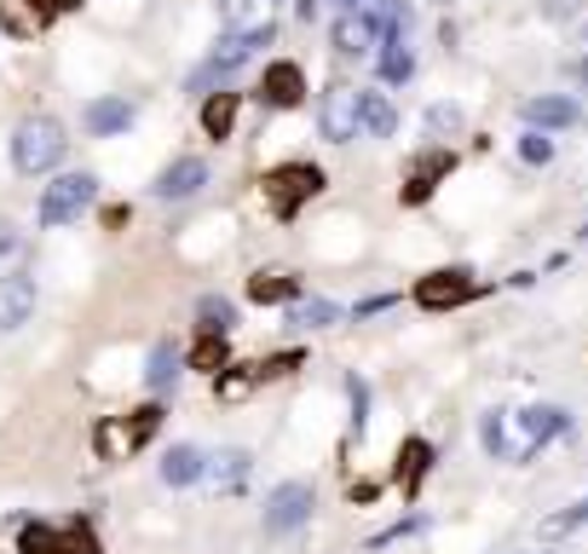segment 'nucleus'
<instances>
[{
    "label": "nucleus",
    "instance_id": "1",
    "mask_svg": "<svg viewBox=\"0 0 588 554\" xmlns=\"http://www.w3.org/2000/svg\"><path fill=\"white\" fill-rule=\"evenodd\" d=\"M64 151H70V139L52 116H24L12 128V168L17 174H47L64 162Z\"/></svg>",
    "mask_w": 588,
    "mask_h": 554
},
{
    "label": "nucleus",
    "instance_id": "2",
    "mask_svg": "<svg viewBox=\"0 0 588 554\" xmlns=\"http://www.w3.org/2000/svg\"><path fill=\"white\" fill-rule=\"evenodd\" d=\"M260 191H266L277 220H295L323 191V168H317V162H283V168H272L266 179H260Z\"/></svg>",
    "mask_w": 588,
    "mask_h": 554
},
{
    "label": "nucleus",
    "instance_id": "3",
    "mask_svg": "<svg viewBox=\"0 0 588 554\" xmlns=\"http://www.w3.org/2000/svg\"><path fill=\"white\" fill-rule=\"evenodd\" d=\"M93 197H98V179L93 174H58L47 191H40V209H35V220L47 225H70V220H81L93 209Z\"/></svg>",
    "mask_w": 588,
    "mask_h": 554
},
{
    "label": "nucleus",
    "instance_id": "4",
    "mask_svg": "<svg viewBox=\"0 0 588 554\" xmlns=\"http://www.w3.org/2000/svg\"><path fill=\"white\" fill-rule=\"evenodd\" d=\"M560 434H572V410H560V404H531V410H519V439L508 445V462H531L549 439Z\"/></svg>",
    "mask_w": 588,
    "mask_h": 554
},
{
    "label": "nucleus",
    "instance_id": "5",
    "mask_svg": "<svg viewBox=\"0 0 588 554\" xmlns=\"http://www.w3.org/2000/svg\"><path fill=\"white\" fill-rule=\"evenodd\" d=\"M266 40H272V24H254V30H231L226 40H219V47H214V58H208V64H202L196 75H191V93L196 87H208V81H219V75H231L237 64H249V58L260 52V47H266Z\"/></svg>",
    "mask_w": 588,
    "mask_h": 554
},
{
    "label": "nucleus",
    "instance_id": "6",
    "mask_svg": "<svg viewBox=\"0 0 588 554\" xmlns=\"http://www.w3.org/2000/svg\"><path fill=\"white\" fill-rule=\"evenodd\" d=\"M410 295H416L421 313H456V306H468L479 295V283H473V272H461V266H444V272L421 278Z\"/></svg>",
    "mask_w": 588,
    "mask_h": 554
},
{
    "label": "nucleus",
    "instance_id": "7",
    "mask_svg": "<svg viewBox=\"0 0 588 554\" xmlns=\"http://www.w3.org/2000/svg\"><path fill=\"white\" fill-rule=\"evenodd\" d=\"M312 503L317 497H312L307 480H283L272 497H266V515H260V526H266L272 538H289V531H300V526L312 520Z\"/></svg>",
    "mask_w": 588,
    "mask_h": 554
},
{
    "label": "nucleus",
    "instance_id": "8",
    "mask_svg": "<svg viewBox=\"0 0 588 554\" xmlns=\"http://www.w3.org/2000/svg\"><path fill=\"white\" fill-rule=\"evenodd\" d=\"M358 110H363V93L347 87V81H335L329 93H323V105H317V128L329 145H347V139H358Z\"/></svg>",
    "mask_w": 588,
    "mask_h": 554
},
{
    "label": "nucleus",
    "instance_id": "9",
    "mask_svg": "<svg viewBox=\"0 0 588 554\" xmlns=\"http://www.w3.org/2000/svg\"><path fill=\"white\" fill-rule=\"evenodd\" d=\"M260 98H266L272 110H295V105H307V70L289 64V58L266 64V75H260Z\"/></svg>",
    "mask_w": 588,
    "mask_h": 554
},
{
    "label": "nucleus",
    "instance_id": "10",
    "mask_svg": "<svg viewBox=\"0 0 588 554\" xmlns=\"http://www.w3.org/2000/svg\"><path fill=\"white\" fill-rule=\"evenodd\" d=\"M577 116H583V105L572 93H537V98H525L519 105V121L531 133H542V128H577Z\"/></svg>",
    "mask_w": 588,
    "mask_h": 554
},
{
    "label": "nucleus",
    "instance_id": "11",
    "mask_svg": "<svg viewBox=\"0 0 588 554\" xmlns=\"http://www.w3.org/2000/svg\"><path fill=\"white\" fill-rule=\"evenodd\" d=\"M202 185H208V162H202V156H179V162H168V168L156 174L151 191H156L161 202H185V197L202 191Z\"/></svg>",
    "mask_w": 588,
    "mask_h": 554
},
{
    "label": "nucleus",
    "instance_id": "12",
    "mask_svg": "<svg viewBox=\"0 0 588 554\" xmlns=\"http://www.w3.org/2000/svg\"><path fill=\"white\" fill-rule=\"evenodd\" d=\"M370 47H381V17L363 7V12H340L335 17V52L340 58H363Z\"/></svg>",
    "mask_w": 588,
    "mask_h": 554
},
{
    "label": "nucleus",
    "instance_id": "13",
    "mask_svg": "<svg viewBox=\"0 0 588 554\" xmlns=\"http://www.w3.org/2000/svg\"><path fill=\"white\" fill-rule=\"evenodd\" d=\"M35 318V278L29 272H7L0 278V330H24Z\"/></svg>",
    "mask_w": 588,
    "mask_h": 554
},
{
    "label": "nucleus",
    "instance_id": "14",
    "mask_svg": "<svg viewBox=\"0 0 588 554\" xmlns=\"http://www.w3.org/2000/svg\"><path fill=\"white\" fill-rule=\"evenodd\" d=\"M428 468H433V445H428V439H404V445H398L393 485H398V497H404V503H416V497H421V480H428Z\"/></svg>",
    "mask_w": 588,
    "mask_h": 554
},
{
    "label": "nucleus",
    "instance_id": "15",
    "mask_svg": "<svg viewBox=\"0 0 588 554\" xmlns=\"http://www.w3.org/2000/svg\"><path fill=\"white\" fill-rule=\"evenodd\" d=\"M451 168H456V156H451V151H433V156H421L416 168H410V179H404V191H398V197H404V209L428 202V197L439 191V179L451 174Z\"/></svg>",
    "mask_w": 588,
    "mask_h": 554
},
{
    "label": "nucleus",
    "instance_id": "16",
    "mask_svg": "<svg viewBox=\"0 0 588 554\" xmlns=\"http://www.w3.org/2000/svg\"><path fill=\"white\" fill-rule=\"evenodd\" d=\"M202 474H208V457H202L196 445H173L168 457H161V485H173V491L196 485Z\"/></svg>",
    "mask_w": 588,
    "mask_h": 554
},
{
    "label": "nucleus",
    "instance_id": "17",
    "mask_svg": "<svg viewBox=\"0 0 588 554\" xmlns=\"http://www.w3.org/2000/svg\"><path fill=\"white\" fill-rule=\"evenodd\" d=\"M81 121H87L93 139H110V133H128L133 128V105H128V98H93Z\"/></svg>",
    "mask_w": 588,
    "mask_h": 554
},
{
    "label": "nucleus",
    "instance_id": "18",
    "mask_svg": "<svg viewBox=\"0 0 588 554\" xmlns=\"http://www.w3.org/2000/svg\"><path fill=\"white\" fill-rule=\"evenodd\" d=\"M237 110H242V93H208V98H202V133H208V139H231Z\"/></svg>",
    "mask_w": 588,
    "mask_h": 554
},
{
    "label": "nucleus",
    "instance_id": "19",
    "mask_svg": "<svg viewBox=\"0 0 588 554\" xmlns=\"http://www.w3.org/2000/svg\"><path fill=\"white\" fill-rule=\"evenodd\" d=\"M295 295H300V278H289V272H254L249 278L254 306H295Z\"/></svg>",
    "mask_w": 588,
    "mask_h": 554
},
{
    "label": "nucleus",
    "instance_id": "20",
    "mask_svg": "<svg viewBox=\"0 0 588 554\" xmlns=\"http://www.w3.org/2000/svg\"><path fill=\"white\" fill-rule=\"evenodd\" d=\"M0 30L17 35V40H35L47 30V12H40L35 0H0Z\"/></svg>",
    "mask_w": 588,
    "mask_h": 554
},
{
    "label": "nucleus",
    "instance_id": "21",
    "mask_svg": "<svg viewBox=\"0 0 588 554\" xmlns=\"http://www.w3.org/2000/svg\"><path fill=\"white\" fill-rule=\"evenodd\" d=\"M179 364H185V358H179L173 341H156L151 346V364H145V387H151V393H168V387L179 381Z\"/></svg>",
    "mask_w": 588,
    "mask_h": 554
},
{
    "label": "nucleus",
    "instance_id": "22",
    "mask_svg": "<svg viewBox=\"0 0 588 554\" xmlns=\"http://www.w3.org/2000/svg\"><path fill=\"white\" fill-rule=\"evenodd\" d=\"M393 128H398V110H393V98H387V93H363L358 133H370V139H387Z\"/></svg>",
    "mask_w": 588,
    "mask_h": 554
},
{
    "label": "nucleus",
    "instance_id": "23",
    "mask_svg": "<svg viewBox=\"0 0 588 554\" xmlns=\"http://www.w3.org/2000/svg\"><path fill=\"white\" fill-rule=\"evenodd\" d=\"M196 330L202 335H231L237 330V306L226 295H202L196 300Z\"/></svg>",
    "mask_w": 588,
    "mask_h": 554
},
{
    "label": "nucleus",
    "instance_id": "24",
    "mask_svg": "<svg viewBox=\"0 0 588 554\" xmlns=\"http://www.w3.org/2000/svg\"><path fill=\"white\" fill-rule=\"evenodd\" d=\"M93 450H98V457H105V462H121V457H133L128 422H121V416H105V422L93 427Z\"/></svg>",
    "mask_w": 588,
    "mask_h": 554
},
{
    "label": "nucleus",
    "instance_id": "25",
    "mask_svg": "<svg viewBox=\"0 0 588 554\" xmlns=\"http://www.w3.org/2000/svg\"><path fill=\"white\" fill-rule=\"evenodd\" d=\"M191 369H202V376H219V369L231 364V341L226 335H196V346L185 353Z\"/></svg>",
    "mask_w": 588,
    "mask_h": 554
},
{
    "label": "nucleus",
    "instance_id": "26",
    "mask_svg": "<svg viewBox=\"0 0 588 554\" xmlns=\"http://www.w3.org/2000/svg\"><path fill=\"white\" fill-rule=\"evenodd\" d=\"M260 387V376H254V364H226L214 376V393H219V404H237V399H249Z\"/></svg>",
    "mask_w": 588,
    "mask_h": 554
},
{
    "label": "nucleus",
    "instance_id": "27",
    "mask_svg": "<svg viewBox=\"0 0 588 554\" xmlns=\"http://www.w3.org/2000/svg\"><path fill=\"white\" fill-rule=\"evenodd\" d=\"M410 70H416V52H410V40L404 35H393V40H381V81H410Z\"/></svg>",
    "mask_w": 588,
    "mask_h": 554
},
{
    "label": "nucleus",
    "instance_id": "28",
    "mask_svg": "<svg viewBox=\"0 0 588 554\" xmlns=\"http://www.w3.org/2000/svg\"><path fill=\"white\" fill-rule=\"evenodd\" d=\"M208 480L219 491H237L242 480H249V450H219V457L208 462Z\"/></svg>",
    "mask_w": 588,
    "mask_h": 554
},
{
    "label": "nucleus",
    "instance_id": "29",
    "mask_svg": "<svg viewBox=\"0 0 588 554\" xmlns=\"http://www.w3.org/2000/svg\"><path fill=\"white\" fill-rule=\"evenodd\" d=\"M121 422H128V439H133V450H139V445H151V439L161 434V404H139V410H128Z\"/></svg>",
    "mask_w": 588,
    "mask_h": 554
},
{
    "label": "nucleus",
    "instance_id": "30",
    "mask_svg": "<svg viewBox=\"0 0 588 554\" xmlns=\"http://www.w3.org/2000/svg\"><path fill=\"white\" fill-rule=\"evenodd\" d=\"M335 318H340V306H335V300H300L295 313H289L295 330H329Z\"/></svg>",
    "mask_w": 588,
    "mask_h": 554
},
{
    "label": "nucleus",
    "instance_id": "31",
    "mask_svg": "<svg viewBox=\"0 0 588 554\" xmlns=\"http://www.w3.org/2000/svg\"><path fill=\"white\" fill-rule=\"evenodd\" d=\"M479 439L496 462H508V416H502V410H484L479 416Z\"/></svg>",
    "mask_w": 588,
    "mask_h": 554
},
{
    "label": "nucleus",
    "instance_id": "32",
    "mask_svg": "<svg viewBox=\"0 0 588 554\" xmlns=\"http://www.w3.org/2000/svg\"><path fill=\"white\" fill-rule=\"evenodd\" d=\"M260 7H266V0H219V17H226L231 30H254L260 24Z\"/></svg>",
    "mask_w": 588,
    "mask_h": 554
},
{
    "label": "nucleus",
    "instance_id": "33",
    "mask_svg": "<svg viewBox=\"0 0 588 554\" xmlns=\"http://www.w3.org/2000/svg\"><path fill=\"white\" fill-rule=\"evenodd\" d=\"M588 526V497L577 503V508H565V515H549L542 520V531H549V538H572V531H583Z\"/></svg>",
    "mask_w": 588,
    "mask_h": 554
},
{
    "label": "nucleus",
    "instance_id": "34",
    "mask_svg": "<svg viewBox=\"0 0 588 554\" xmlns=\"http://www.w3.org/2000/svg\"><path fill=\"white\" fill-rule=\"evenodd\" d=\"M300 364H307V353H272L266 364H254V376L260 381H277V376H295Z\"/></svg>",
    "mask_w": 588,
    "mask_h": 554
},
{
    "label": "nucleus",
    "instance_id": "35",
    "mask_svg": "<svg viewBox=\"0 0 588 554\" xmlns=\"http://www.w3.org/2000/svg\"><path fill=\"white\" fill-rule=\"evenodd\" d=\"M519 156H525V162H537V168H542V162L554 156V145H549V133H525V139H519Z\"/></svg>",
    "mask_w": 588,
    "mask_h": 554
},
{
    "label": "nucleus",
    "instance_id": "36",
    "mask_svg": "<svg viewBox=\"0 0 588 554\" xmlns=\"http://www.w3.org/2000/svg\"><path fill=\"white\" fill-rule=\"evenodd\" d=\"M461 128V110L456 105H433L428 110V133H456Z\"/></svg>",
    "mask_w": 588,
    "mask_h": 554
},
{
    "label": "nucleus",
    "instance_id": "37",
    "mask_svg": "<svg viewBox=\"0 0 588 554\" xmlns=\"http://www.w3.org/2000/svg\"><path fill=\"white\" fill-rule=\"evenodd\" d=\"M410 531H421V515H410V520L387 526V531H381V538H370V549H387V543H398V538H410Z\"/></svg>",
    "mask_w": 588,
    "mask_h": 554
},
{
    "label": "nucleus",
    "instance_id": "38",
    "mask_svg": "<svg viewBox=\"0 0 588 554\" xmlns=\"http://www.w3.org/2000/svg\"><path fill=\"white\" fill-rule=\"evenodd\" d=\"M387 306H393V295L381 290V295H370V300H358V318H375V313H387Z\"/></svg>",
    "mask_w": 588,
    "mask_h": 554
},
{
    "label": "nucleus",
    "instance_id": "39",
    "mask_svg": "<svg viewBox=\"0 0 588 554\" xmlns=\"http://www.w3.org/2000/svg\"><path fill=\"white\" fill-rule=\"evenodd\" d=\"M542 12H549V17H577L583 0H542Z\"/></svg>",
    "mask_w": 588,
    "mask_h": 554
},
{
    "label": "nucleus",
    "instance_id": "40",
    "mask_svg": "<svg viewBox=\"0 0 588 554\" xmlns=\"http://www.w3.org/2000/svg\"><path fill=\"white\" fill-rule=\"evenodd\" d=\"M35 7H40V12H47V17H52V12H75V7H81V0H35Z\"/></svg>",
    "mask_w": 588,
    "mask_h": 554
},
{
    "label": "nucleus",
    "instance_id": "41",
    "mask_svg": "<svg viewBox=\"0 0 588 554\" xmlns=\"http://www.w3.org/2000/svg\"><path fill=\"white\" fill-rule=\"evenodd\" d=\"M17 249V232H12V225H0V255H12Z\"/></svg>",
    "mask_w": 588,
    "mask_h": 554
},
{
    "label": "nucleus",
    "instance_id": "42",
    "mask_svg": "<svg viewBox=\"0 0 588 554\" xmlns=\"http://www.w3.org/2000/svg\"><path fill=\"white\" fill-rule=\"evenodd\" d=\"M577 237H588V220H583V232H577Z\"/></svg>",
    "mask_w": 588,
    "mask_h": 554
},
{
    "label": "nucleus",
    "instance_id": "43",
    "mask_svg": "<svg viewBox=\"0 0 588 554\" xmlns=\"http://www.w3.org/2000/svg\"><path fill=\"white\" fill-rule=\"evenodd\" d=\"M439 7H456V0H439Z\"/></svg>",
    "mask_w": 588,
    "mask_h": 554
}]
</instances>
